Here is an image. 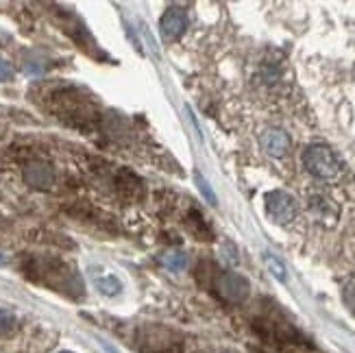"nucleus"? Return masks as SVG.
Segmentation results:
<instances>
[{
	"label": "nucleus",
	"mask_w": 355,
	"mask_h": 353,
	"mask_svg": "<svg viewBox=\"0 0 355 353\" xmlns=\"http://www.w3.org/2000/svg\"><path fill=\"white\" fill-rule=\"evenodd\" d=\"M303 164L307 168V173L318 177V179H336L340 175L343 166L334 155V150L327 148L325 144H312L307 146L303 153Z\"/></svg>",
	"instance_id": "obj_1"
},
{
	"label": "nucleus",
	"mask_w": 355,
	"mask_h": 353,
	"mask_svg": "<svg viewBox=\"0 0 355 353\" xmlns=\"http://www.w3.org/2000/svg\"><path fill=\"white\" fill-rule=\"evenodd\" d=\"M266 212L275 223L288 225L297 216V201L284 190H272L266 194Z\"/></svg>",
	"instance_id": "obj_2"
},
{
	"label": "nucleus",
	"mask_w": 355,
	"mask_h": 353,
	"mask_svg": "<svg viewBox=\"0 0 355 353\" xmlns=\"http://www.w3.org/2000/svg\"><path fill=\"white\" fill-rule=\"evenodd\" d=\"M216 290H218V295L225 301L240 303V301H244L246 297H249L251 284L238 273H225L218 277V282H216Z\"/></svg>",
	"instance_id": "obj_3"
},
{
	"label": "nucleus",
	"mask_w": 355,
	"mask_h": 353,
	"mask_svg": "<svg viewBox=\"0 0 355 353\" xmlns=\"http://www.w3.org/2000/svg\"><path fill=\"white\" fill-rule=\"evenodd\" d=\"M261 148L266 150V155L270 157H284L290 148V137L282 129H266L259 137Z\"/></svg>",
	"instance_id": "obj_4"
},
{
	"label": "nucleus",
	"mask_w": 355,
	"mask_h": 353,
	"mask_svg": "<svg viewBox=\"0 0 355 353\" xmlns=\"http://www.w3.org/2000/svg\"><path fill=\"white\" fill-rule=\"evenodd\" d=\"M162 35L166 40H177L185 26H188V18H185V11L179 7H171L164 15H162Z\"/></svg>",
	"instance_id": "obj_5"
},
{
	"label": "nucleus",
	"mask_w": 355,
	"mask_h": 353,
	"mask_svg": "<svg viewBox=\"0 0 355 353\" xmlns=\"http://www.w3.org/2000/svg\"><path fill=\"white\" fill-rule=\"evenodd\" d=\"M24 179H26L28 186L46 190V188H51L53 183H55V171L49 164H44V162H33V164L26 166Z\"/></svg>",
	"instance_id": "obj_6"
},
{
	"label": "nucleus",
	"mask_w": 355,
	"mask_h": 353,
	"mask_svg": "<svg viewBox=\"0 0 355 353\" xmlns=\"http://www.w3.org/2000/svg\"><path fill=\"white\" fill-rule=\"evenodd\" d=\"M162 264L168 266L171 270H183L185 264H188V255L181 253V251H168L162 257Z\"/></svg>",
	"instance_id": "obj_7"
},
{
	"label": "nucleus",
	"mask_w": 355,
	"mask_h": 353,
	"mask_svg": "<svg viewBox=\"0 0 355 353\" xmlns=\"http://www.w3.org/2000/svg\"><path fill=\"white\" fill-rule=\"evenodd\" d=\"M310 209L316 214V218H318V221H322V223H325V221H331V218L327 216V209H331V201H329V198H325V196H314L312 201H310ZM331 223H334V221H331Z\"/></svg>",
	"instance_id": "obj_8"
},
{
	"label": "nucleus",
	"mask_w": 355,
	"mask_h": 353,
	"mask_svg": "<svg viewBox=\"0 0 355 353\" xmlns=\"http://www.w3.org/2000/svg\"><path fill=\"white\" fill-rule=\"evenodd\" d=\"M264 259H266V266L272 270V275L277 279H282V282H286V266L277 259L272 253H264Z\"/></svg>",
	"instance_id": "obj_9"
},
{
	"label": "nucleus",
	"mask_w": 355,
	"mask_h": 353,
	"mask_svg": "<svg viewBox=\"0 0 355 353\" xmlns=\"http://www.w3.org/2000/svg\"><path fill=\"white\" fill-rule=\"evenodd\" d=\"M96 286L103 290L105 295H116L120 293V284L116 277H105V279H96Z\"/></svg>",
	"instance_id": "obj_10"
},
{
	"label": "nucleus",
	"mask_w": 355,
	"mask_h": 353,
	"mask_svg": "<svg viewBox=\"0 0 355 353\" xmlns=\"http://www.w3.org/2000/svg\"><path fill=\"white\" fill-rule=\"evenodd\" d=\"M15 327V318L11 312L7 310H0V336H5V334H11Z\"/></svg>",
	"instance_id": "obj_11"
},
{
	"label": "nucleus",
	"mask_w": 355,
	"mask_h": 353,
	"mask_svg": "<svg viewBox=\"0 0 355 353\" xmlns=\"http://www.w3.org/2000/svg\"><path fill=\"white\" fill-rule=\"evenodd\" d=\"M196 183H198V188H200V192H203L205 194V198H207V201L211 203V205H216V194L211 192V188H209V183L203 179V177H200V175H196Z\"/></svg>",
	"instance_id": "obj_12"
},
{
	"label": "nucleus",
	"mask_w": 355,
	"mask_h": 353,
	"mask_svg": "<svg viewBox=\"0 0 355 353\" xmlns=\"http://www.w3.org/2000/svg\"><path fill=\"white\" fill-rule=\"evenodd\" d=\"M11 76H13L11 64H7V61L0 57V81H11Z\"/></svg>",
	"instance_id": "obj_13"
},
{
	"label": "nucleus",
	"mask_w": 355,
	"mask_h": 353,
	"mask_svg": "<svg viewBox=\"0 0 355 353\" xmlns=\"http://www.w3.org/2000/svg\"><path fill=\"white\" fill-rule=\"evenodd\" d=\"M347 301H349V303L353 305V308H355V284L349 288V293H347Z\"/></svg>",
	"instance_id": "obj_14"
},
{
	"label": "nucleus",
	"mask_w": 355,
	"mask_h": 353,
	"mask_svg": "<svg viewBox=\"0 0 355 353\" xmlns=\"http://www.w3.org/2000/svg\"><path fill=\"white\" fill-rule=\"evenodd\" d=\"M64 353H68V351H64Z\"/></svg>",
	"instance_id": "obj_15"
}]
</instances>
